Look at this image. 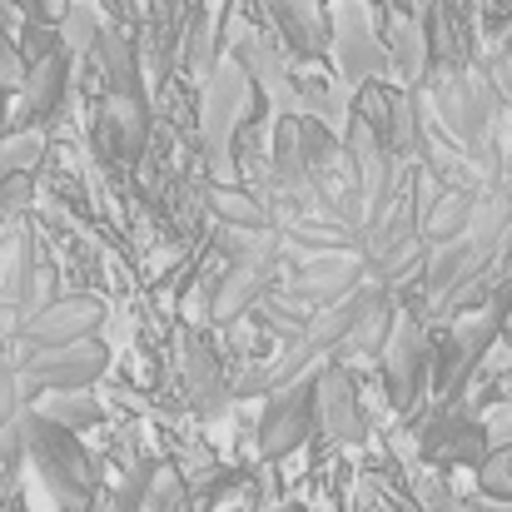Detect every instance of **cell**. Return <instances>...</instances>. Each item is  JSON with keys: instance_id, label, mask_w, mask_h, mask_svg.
Listing matches in <instances>:
<instances>
[{"instance_id": "22", "label": "cell", "mask_w": 512, "mask_h": 512, "mask_svg": "<svg viewBox=\"0 0 512 512\" xmlns=\"http://www.w3.org/2000/svg\"><path fill=\"white\" fill-rule=\"evenodd\" d=\"M353 512H378V503H373V498H368V493H363V498H358V503H353Z\"/></svg>"}, {"instance_id": "2", "label": "cell", "mask_w": 512, "mask_h": 512, "mask_svg": "<svg viewBox=\"0 0 512 512\" xmlns=\"http://www.w3.org/2000/svg\"><path fill=\"white\" fill-rule=\"evenodd\" d=\"M378 378H383V393H388L393 413H413L418 408V398H423V388L433 378V343H428V329H423V314L398 304L393 339L383 348Z\"/></svg>"}, {"instance_id": "21", "label": "cell", "mask_w": 512, "mask_h": 512, "mask_svg": "<svg viewBox=\"0 0 512 512\" xmlns=\"http://www.w3.org/2000/svg\"><path fill=\"white\" fill-rule=\"evenodd\" d=\"M174 264H179V244H174V239H160V244L150 249V279H160V274H170Z\"/></svg>"}, {"instance_id": "13", "label": "cell", "mask_w": 512, "mask_h": 512, "mask_svg": "<svg viewBox=\"0 0 512 512\" xmlns=\"http://www.w3.org/2000/svg\"><path fill=\"white\" fill-rule=\"evenodd\" d=\"M95 65L105 75V95H135L145 100V60H140V30L125 25H105L100 45H95Z\"/></svg>"}, {"instance_id": "19", "label": "cell", "mask_w": 512, "mask_h": 512, "mask_svg": "<svg viewBox=\"0 0 512 512\" xmlns=\"http://www.w3.org/2000/svg\"><path fill=\"white\" fill-rule=\"evenodd\" d=\"M478 488H483V498L512 503V448H493L488 453V463L478 468Z\"/></svg>"}, {"instance_id": "10", "label": "cell", "mask_w": 512, "mask_h": 512, "mask_svg": "<svg viewBox=\"0 0 512 512\" xmlns=\"http://www.w3.org/2000/svg\"><path fill=\"white\" fill-rule=\"evenodd\" d=\"M65 90H70V55H50V60L30 65L25 70V85L15 90V115L5 120V135L40 130L65 105Z\"/></svg>"}, {"instance_id": "3", "label": "cell", "mask_w": 512, "mask_h": 512, "mask_svg": "<svg viewBox=\"0 0 512 512\" xmlns=\"http://www.w3.org/2000/svg\"><path fill=\"white\" fill-rule=\"evenodd\" d=\"M329 55H334V70H339V80L348 90L388 80V55H383L378 25L363 10V0H334V10H329Z\"/></svg>"}, {"instance_id": "6", "label": "cell", "mask_w": 512, "mask_h": 512, "mask_svg": "<svg viewBox=\"0 0 512 512\" xmlns=\"http://www.w3.org/2000/svg\"><path fill=\"white\" fill-rule=\"evenodd\" d=\"M314 418L339 448H363L368 443V408H363L353 368L324 363L314 373Z\"/></svg>"}, {"instance_id": "11", "label": "cell", "mask_w": 512, "mask_h": 512, "mask_svg": "<svg viewBox=\"0 0 512 512\" xmlns=\"http://www.w3.org/2000/svg\"><path fill=\"white\" fill-rule=\"evenodd\" d=\"M95 130H100V145L120 165H140L145 150H150V110L135 95H105L100 115H95Z\"/></svg>"}, {"instance_id": "20", "label": "cell", "mask_w": 512, "mask_h": 512, "mask_svg": "<svg viewBox=\"0 0 512 512\" xmlns=\"http://www.w3.org/2000/svg\"><path fill=\"white\" fill-rule=\"evenodd\" d=\"M35 204V174H5L0 179V219L20 224Z\"/></svg>"}, {"instance_id": "12", "label": "cell", "mask_w": 512, "mask_h": 512, "mask_svg": "<svg viewBox=\"0 0 512 512\" xmlns=\"http://www.w3.org/2000/svg\"><path fill=\"white\" fill-rule=\"evenodd\" d=\"M423 40H428V65H433V70H468V65H473L468 5H458V0H433V5L423 10Z\"/></svg>"}, {"instance_id": "18", "label": "cell", "mask_w": 512, "mask_h": 512, "mask_svg": "<svg viewBox=\"0 0 512 512\" xmlns=\"http://www.w3.org/2000/svg\"><path fill=\"white\" fill-rule=\"evenodd\" d=\"M50 155V135L45 130H15L0 140V179L5 174H35V165Z\"/></svg>"}, {"instance_id": "7", "label": "cell", "mask_w": 512, "mask_h": 512, "mask_svg": "<svg viewBox=\"0 0 512 512\" xmlns=\"http://www.w3.org/2000/svg\"><path fill=\"white\" fill-rule=\"evenodd\" d=\"M100 329H105V304L95 294H65L20 324V353H45V348L95 339Z\"/></svg>"}, {"instance_id": "4", "label": "cell", "mask_w": 512, "mask_h": 512, "mask_svg": "<svg viewBox=\"0 0 512 512\" xmlns=\"http://www.w3.org/2000/svg\"><path fill=\"white\" fill-rule=\"evenodd\" d=\"M20 373L35 383V393H95V383L110 373V343L80 339L65 348H45V353H25Z\"/></svg>"}, {"instance_id": "23", "label": "cell", "mask_w": 512, "mask_h": 512, "mask_svg": "<svg viewBox=\"0 0 512 512\" xmlns=\"http://www.w3.org/2000/svg\"><path fill=\"white\" fill-rule=\"evenodd\" d=\"M269 512H309V508H299V503H284V508H269Z\"/></svg>"}, {"instance_id": "15", "label": "cell", "mask_w": 512, "mask_h": 512, "mask_svg": "<svg viewBox=\"0 0 512 512\" xmlns=\"http://www.w3.org/2000/svg\"><path fill=\"white\" fill-rule=\"evenodd\" d=\"M204 204H209V214H214L224 229L274 234V214H269V204H264L254 189H239V184H209V189H204Z\"/></svg>"}, {"instance_id": "17", "label": "cell", "mask_w": 512, "mask_h": 512, "mask_svg": "<svg viewBox=\"0 0 512 512\" xmlns=\"http://www.w3.org/2000/svg\"><path fill=\"white\" fill-rule=\"evenodd\" d=\"M100 15H105V10H100L95 0H75V5L60 15V45H65L70 60L95 55V45H100V35H105V20H100Z\"/></svg>"}, {"instance_id": "9", "label": "cell", "mask_w": 512, "mask_h": 512, "mask_svg": "<svg viewBox=\"0 0 512 512\" xmlns=\"http://www.w3.org/2000/svg\"><path fill=\"white\" fill-rule=\"evenodd\" d=\"M269 30L279 35V45L289 50L294 65L324 60L329 55V10L324 0H264Z\"/></svg>"}, {"instance_id": "14", "label": "cell", "mask_w": 512, "mask_h": 512, "mask_svg": "<svg viewBox=\"0 0 512 512\" xmlns=\"http://www.w3.org/2000/svg\"><path fill=\"white\" fill-rule=\"evenodd\" d=\"M478 189H438L433 199H428V209H423V244L428 249H443V244H458V239H468V229H473V214H478Z\"/></svg>"}, {"instance_id": "24", "label": "cell", "mask_w": 512, "mask_h": 512, "mask_svg": "<svg viewBox=\"0 0 512 512\" xmlns=\"http://www.w3.org/2000/svg\"><path fill=\"white\" fill-rule=\"evenodd\" d=\"M0 259H5V234H0Z\"/></svg>"}, {"instance_id": "5", "label": "cell", "mask_w": 512, "mask_h": 512, "mask_svg": "<svg viewBox=\"0 0 512 512\" xmlns=\"http://www.w3.org/2000/svg\"><path fill=\"white\" fill-rule=\"evenodd\" d=\"M319 433V418H314V378L284 388V393H269V408L259 413V433H254V448L264 463H284L294 458L299 448H309V438Z\"/></svg>"}, {"instance_id": "16", "label": "cell", "mask_w": 512, "mask_h": 512, "mask_svg": "<svg viewBox=\"0 0 512 512\" xmlns=\"http://www.w3.org/2000/svg\"><path fill=\"white\" fill-rule=\"evenodd\" d=\"M30 413H40L45 423H55L65 433H85V428H100L110 408L95 393H40Z\"/></svg>"}, {"instance_id": "1", "label": "cell", "mask_w": 512, "mask_h": 512, "mask_svg": "<svg viewBox=\"0 0 512 512\" xmlns=\"http://www.w3.org/2000/svg\"><path fill=\"white\" fill-rule=\"evenodd\" d=\"M20 448L40 478V488L65 512H95V463L80 443V433H65L45 423L40 413L20 418Z\"/></svg>"}, {"instance_id": "8", "label": "cell", "mask_w": 512, "mask_h": 512, "mask_svg": "<svg viewBox=\"0 0 512 512\" xmlns=\"http://www.w3.org/2000/svg\"><path fill=\"white\" fill-rule=\"evenodd\" d=\"M179 388H184V403L194 413H204V418L224 413L229 398H234V388L224 383L219 348L204 339L199 329H184V339H179Z\"/></svg>"}]
</instances>
